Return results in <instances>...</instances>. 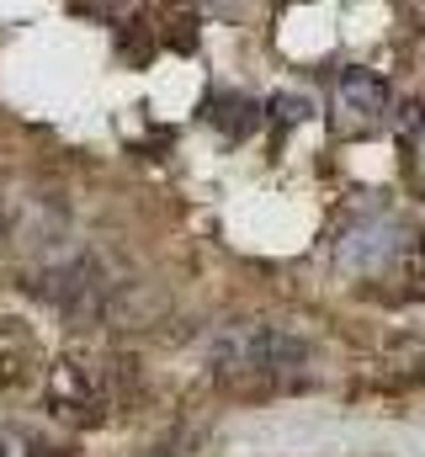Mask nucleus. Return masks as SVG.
I'll use <instances>...</instances> for the list:
<instances>
[{"mask_svg": "<svg viewBox=\"0 0 425 457\" xmlns=\"http://www.w3.org/2000/svg\"><path fill=\"white\" fill-rule=\"evenodd\" d=\"M212 378L223 388H245V394H293L314 383V345L288 325H261V320H234L223 325L208 345Z\"/></svg>", "mask_w": 425, "mask_h": 457, "instance_id": "nucleus-1", "label": "nucleus"}, {"mask_svg": "<svg viewBox=\"0 0 425 457\" xmlns=\"http://www.w3.org/2000/svg\"><path fill=\"white\" fill-rule=\"evenodd\" d=\"M48 404L70 420H102L117 404V372L112 361H86V356H64L48 367Z\"/></svg>", "mask_w": 425, "mask_h": 457, "instance_id": "nucleus-2", "label": "nucleus"}, {"mask_svg": "<svg viewBox=\"0 0 425 457\" xmlns=\"http://www.w3.org/2000/svg\"><path fill=\"white\" fill-rule=\"evenodd\" d=\"M388 122V86L372 70H340L335 75V128L340 133H378Z\"/></svg>", "mask_w": 425, "mask_h": 457, "instance_id": "nucleus-3", "label": "nucleus"}, {"mask_svg": "<svg viewBox=\"0 0 425 457\" xmlns=\"http://www.w3.org/2000/svg\"><path fill=\"white\" fill-rule=\"evenodd\" d=\"M43 367V345L27 320L0 314V388H27Z\"/></svg>", "mask_w": 425, "mask_h": 457, "instance_id": "nucleus-4", "label": "nucleus"}, {"mask_svg": "<svg viewBox=\"0 0 425 457\" xmlns=\"http://www.w3.org/2000/svg\"><path fill=\"white\" fill-rule=\"evenodd\" d=\"M208 122L223 128V138H250L255 122H261V112H255L250 96H218V102L208 107Z\"/></svg>", "mask_w": 425, "mask_h": 457, "instance_id": "nucleus-5", "label": "nucleus"}, {"mask_svg": "<svg viewBox=\"0 0 425 457\" xmlns=\"http://www.w3.org/2000/svg\"><path fill=\"white\" fill-rule=\"evenodd\" d=\"M0 239H5V208H0Z\"/></svg>", "mask_w": 425, "mask_h": 457, "instance_id": "nucleus-6", "label": "nucleus"}, {"mask_svg": "<svg viewBox=\"0 0 425 457\" xmlns=\"http://www.w3.org/2000/svg\"><path fill=\"white\" fill-rule=\"evenodd\" d=\"M0 457H5V442H0Z\"/></svg>", "mask_w": 425, "mask_h": 457, "instance_id": "nucleus-7", "label": "nucleus"}]
</instances>
